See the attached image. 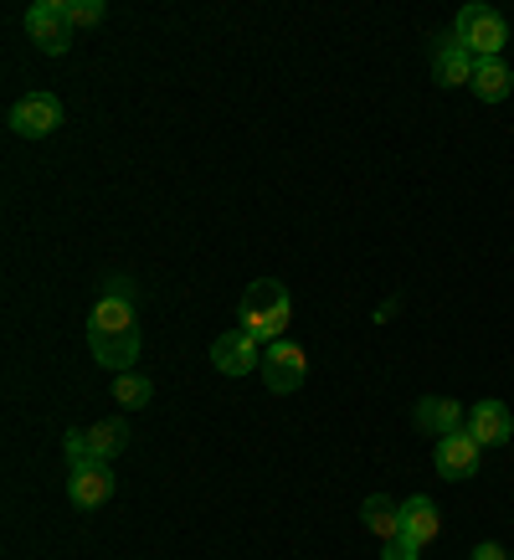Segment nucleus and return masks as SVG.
I'll return each instance as SVG.
<instances>
[{
    "mask_svg": "<svg viewBox=\"0 0 514 560\" xmlns=\"http://www.w3.org/2000/svg\"><path fill=\"white\" fill-rule=\"evenodd\" d=\"M360 525L371 529V535H381V540H392V535H401V504H396L392 493H371L360 504Z\"/></svg>",
    "mask_w": 514,
    "mask_h": 560,
    "instance_id": "obj_15",
    "label": "nucleus"
},
{
    "mask_svg": "<svg viewBox=\"0 0 514 560\" xmlns=\"http://www.w3.org/2000/svg\"><path fill=\"white\" fill-rule=\"evenodd\" d=\"M87 447H93V458L114 463L124 447H129V427L124 422H93L87 427Z\"/></svg>",
    "mask_w": 514,
    "mask_h": 560,
    "instance_id": "obj_17",
    "label": "nucleus"
},
{
    "mask_svg": "<svg viewBox=\"0 0 514 560\" xmlns=\"http://www.w3.org/2000/svg\"><path fill=\"white\" fill-rule=\"evenodd\" d=\"M381 560H422V545H417V540L407 535V529H401V535H392V540H386Z\"/></svg>",
    "mask_w": 514,
    "mask_h": 560,
    "instance_id": "obj_21",
    "label": "nucleus"
},
{
    "mask_svg": "<svg viewBox=\"0 0 514 560\" xmlns=\"http://www.w3.org/2000/svg\"><path fill=\"white\" fill-rule=\"evenodd\" d=\"M87 329L135 335V304H124V299H98V304H93V319H87Z\"/></svg>",
    "mask_w": 514,
    "mask_h": 560,
    "instance_id": "obj_16",
    "label": "nucleus"
},
{
    "mask_svg": "<svg viewBox=\"0 0 514 560\" xmlns=\"http://www.w3.org/2000/svg\"><path fill=\"white\" fill-rule=\"evenodd\" d=\"M453 36H458L463 47L474 51V57H499L504 42H510V21L499 5H483V0H468L453 21Z\"/></svg>",
    "mask_w": 514,
    "mask_h": 560,
    "instance_id": "obj_2",
    "label": "nucleus"
},
{
    "mask_svg": "<svg viewBox=\"0 0 514 560\" xmlns=\"http://www.w3.org/2000/svg\"><path fill=\"white\" fill-rule=\"evenodd\" d=\"M510 560H514V556H510Z\"/></svg>",
    "mask_w": 514,
    "mask_h": 560,
    "instance_id": "obj_24",
    "label": "nucleus"
},
{
    "mask_svg": "<svg viewBox=\"0 0 514 560\" xmlns=\"http://www.w3.org/2000/svg\"><path fill=\"white\" fill-rule=\"evenodd\" d=\"M468 432L479 438V447H504L514 438V411L504 401H479V407H468Z\"/></svg>",
    "mask_w": 514,
    "mask_h": 560,
    "instance_id": "obj_11",
    "label": "nucleus"
},
{
    "mask_svg": "<svg viewBox=\"0 0 514 560\" xmlns=\"http://www.w3.org/2000/svg\"><path fill=\"white\" fill-rule=\"evenodd\" d=\"M289 319H293V304H289V289H283L278 278H257V283H247L242 308H237V329L257 335L262 345H273V340H283Z\"/></svg>",
    "mask_w": 514,
    "mask_h": 560,
    "instance_id": "obj_1",
    "label": "nucleus"
},
{
    "mask_svg": "<svg viewBox=\"0 0 514 560\" xmlns=\"http://www.w3.org/2000/svg\"><path fill=\"white\" fill-rule=\"evenodd\" d=\"M68 499L78 510H98L114 499V463L87 458V463H68Z\"/></svg>",
    "mask_w": 514,
    "mask_h": 560,
    "instance_id": "obj_8",
    "label": "nucleus"
},
{
    "mask_svg": "<svg viewBox=\"0 0 514 560\" xmlns=\"http://www.w3.org/2000/svg\"><path fill=\"white\" fill-rule=\"evenodd\" d=\"M62 124V98L57 93H26V98L5 114V129L16 139H47Z\"/></svg>",
    "mask_w": 514,
    "mask_h": 560,
    "instance_id": "obj_6",
    "label": "nucleus"
},
{
    "mask_svg": "<svg viewBox=\"0 0 514 560\" xmlns=\"http://www.w3.org/2000/svg\"><path fill=\"white\" fill-rule=\"evenodd\" d=\"M304 375H308V355L293 340H273L262 350V386L273 396H293L304 386Z\"/></svg>",
    "mask_w": 514,
    "mask_h": 560,
    "instance_id": "obj_5",
    "label": "nucleus"
},
{
    "mask_svg": "<svg viewBox=\"0 0 514 560\" xmlns=\"http://www.w3.org/2000/svg\"><path fill=\"white\" fill-rule=\"evenodd\" d=\"M474 62H479V57L463 47L453 32L432 42V83L437 88H468L474 83Z\"/></svg>",
    "mask_w": 514,
    "mask_h": 560,
    "instance_id": "obj_9",
    "label": "nucleus"
},
{
    "mask_svg": "<svg viewBox=\"0 0 514 560\" xmlns=\"http://www.w3.org/2000/svg\"><path fill=\"white\" fill-rule=\"evenodd\" d=\"M401 529H407L417 545H428L443 535V514H437V504H432L428 493H411L407 504H401Z\"/></svg>",
    "mask_w": 514,
    "mask_h": 560,
    "instance_id": "obj_14",
    "label": "nucleus"
},
{
    "mask_svg": "<svg viewBox=\"0 0 514 560\" xmlns=\"http://www.w3.org/2000/svg\"><path fill=\"white\" fill-rule=\"evenodd\" d=\"M150 396H154V381L150 375H139V371H124V375H114V401L119 407H150Z\"/></svg>",
    "mask_w": 514,
    "mask_h": 560,
    "instance_id": "obj_18",
    "label": "nucleus"
},
{
    "mask_svg": "<svg viewBox=\"0 0 514 560\" xmlns=\"http://www.w3.org/2000/svg\"><path fill=\"white\" fill-rule=\"evenodd\" d=\"M474 93H479L483 103H504L514 93V72H510V62L504 57H479L474 62Z\"/></svg>",
    "mask_w": 514,
    "mask_h": 560,
    "instance_id": "obj_13",
    "label": "nucleus"
},
{
    "mask_svg": "<svg viewBox=\"0 0 514 560\" xmlns=\"http://www.w3.org/2000/svg\"><path fill=\"white\" fill-rule=\"evenodd\" d=\"M87 350H93V360H98L103 371H135L139 360V329L135 335H108V329H87Z\"/></svg>",
    "mask_w": 514,
    "mask_h": 560,
    "instance_id": "obj_10",
    "label": "nucleus"
},
{
    "mask_svg": "<svg viewBox=\"0 0 514 560\" xmlns=\"http://www.w3.org/2000/svg\"><path fill=\"white\" fill-rule=\"evenodd\" d=\"M26 36H32L36 51H47V57H62L72 47V26L62 16V0H32L26 5Z\"/></svg>",
    "mask_w": 514,
    "mask_h": 560,
    "instance_id": "obj_4",
    "label": "nucleus"
},
{
    "mask_svg": "<svg viewBox=\"0 0 514 560\" xmlns=\"http://www.w3.org/2000/svg\"><path fill=\"white\" fill-rule=\"evenodd\" d=\"M62 453H68V463H87V458H93V447H87V427H72L68 438H62Z\"/></svg>",
    "mask_w": 514,
    "mask_h": 560,
    "instance_id": "obj_22",
    "label": "nucleus"
},
{
    "mask_svg": "<svg viewBox=\"0 0 514 560\" xmlns=\"http://www.w3.org/2000/svg\"><path fill=\"white\" fill-rule=\"evenodd\" d=\"M62 16H68L72 32H87V26H98L108 16V5L103 0H62Z\"/></svg>",
    "mask_w": 514,
    "mask_h": 560,
    "instance_id": "obj_19",
    "label": "nucleus"
},
{
    "mask_svg": "<svg viewBox=\"0 0 514 560\" xmlns=\"http://www.w3.org/2000/svg\"><path fill=\"white\" fill-rule=\"evenodd\" d=\"M468 560H510V556H504V545H499V540H479Z\"/></svg>",
    "mask_w": 514,
    "mask_h": 560,
    "instance_id": "obj_23",
    "label": "nucleus"
},
{
    "mask_svg": "<svg viewBox=\"0 0 514 560\" xmlns=\"http://www.w3.org/2000/svg\"><path fill=\"white\" fill-rule=\"evenodd\" d=\"M98 299H124V304H135V299H139V293H135V278H129V272H103Z\"/></svg>",
    "mask_w": 514,
    "mask_h": 560,
    "instance_id": "obj_20",
    "label": "nucleus"
},
{
    "mask_svg": "<svg viewBox=\"0 0 514 560\" xmlns=\"http://www.w3.org/2000/svg\"><path fill=\"white\" fill-rule=\"evenodd\" d=\"M411 422H417V432H428V438L437 442V438H447V432H458V427L468 422V411H463L453 396H422L417 411H411Z\"/></svg>",
    "mask_w": 514,
    "mask_h": 560,
    "instance_id": "obj_12",
    "label": "nucleus"
},
{
    "mask_svg": "<svg viewBox=\"0 0 514 560\" xmlns=\"http://www.w3.org/2000/svg\"><path fill=\"white\" fill-rule=\"evenodd\" d=\"M479 458H483V447H479V438H474L468 427H458V432H447V438L432 442V468H437L447 483L474 478L479 474Z\"/></svg>",
    "mask_w": 514,
    "mask_h": 560,
    "instance_id": "obj_3",
    "label": "nucleus"
},
{
    "mask_svg": "<svg viewBox=\"0 0 514 560\" xmlns=\"http://www.w3.org/2000/svg\"><path fill=\"white\" fill-rule=\"evenodd\" d=\"M262 350L268 345L257 340V335H247V329H226V335H217L211 340V365L222 375H253V371H262Z\"/></svg>",
    "mask_w": 514,
    "mask_h": 560,
    "instance_id": "obj_7",
    "label": "nucleus"
}]
</instances>
